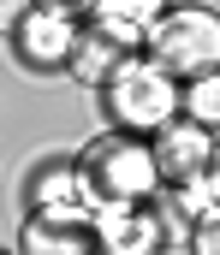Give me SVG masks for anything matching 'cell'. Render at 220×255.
Wrapping results in <instances>:
<instances>
[{
	"instance_id": "1",
	"label": "cell",
	"mask_w": 220,
	"mask_h": 255,
	"mask_svg": "<svg viewBox=\"0 0 220 255\" xmlns=\"http://www.w3.org/2000/svg\"><path fill=\"white\" fill-rule=\"evenodd\" d=\"M72 160H77V172H83V184H89V202L95 208H137V202H155V196L167 190L149 136H131V130L89 136Z\"/></svg>"
},
{
	"instance_id": "2",
	"label": "cell",
	"mask_w": 220,
	"mask_h": 255,
	"mask_svg": "<svg viewBox=\"0 0 220 255\" xmlns=\"http://www.w3.org/2000/svg\"><path fill=\"white\" fill-rule=\"evenodd\" d=\"M95 95H101V119L131 136H155L179 119V77H167L149 54H125Z\"/></svg>"
},
{
	"instance_id": "3",
	"label": "cell",
	"mask_w": 220,
	"mask_h": 255,
	"mask_svg": "<svg viewBox=\"0 0 220 255\" xmlns=\"http://www.w3.org/2000/svg\"><path fill=\"white\" fill-rule=\"evenodd\" d=\"M143 54L161 65L167 77H179V83L215 71V65H220V12L203 6V0H179V6H167V18L149 30Z\"/></svg>"
},
{
	"instance_id": "4",
	"label": "cell",
	"mask_w": 220,
	"mask_h": 255,
	"mask_svg": "<svg viewBox=\"0 0 220 255\" xmlns=\"http://www.w3.org/2000/svg\"><path fill=\"white\" fill-rule=\"evenodd\" d=\"M77 36H83V24H77V12L66 6H48V0H36V12L6 36L12 42V54L24 71H36V77H54V71H66L72 65V48Z\"/></svg>"
},
{
	"instance_id": "5",
	"label": "cell",
	"mask_w": 220,
	"mask_h": 255,
	"mask_svg": "<svg viewBox=\"0 0 220 255\" xmlns=\"http://www.w3.org/2000/svg\"><path fill=\"white\" fill-rule=\"evenodd\" d=\"M95 255H167V214L161 208H95L89 220Z\"/></svg>"
},
{
	"instance_id": "6",
	"label": "cell",
	"mask_w": 220,
	"mask_h": 255,
	"mask_svg": "<svg viewBox=\"0 0 220 255\" xmlns=\"http://www.w3.org/2000/svg\"><path fill=\"white\" fill-rule=\"evenodd\" d=\"M149 148H155L161 184H185V178H203V172H209V160H215V130L191 125V119L179 113L173 125H161L149 136Z\"/></svg>"
},
{
	"instance_id": "7",
	"label": "cell",
	"mask_w": 220,
	"mask_h": 255,
	"mask_svg": "<svg viewBox=\"0 0 220 255\" xmlns=\"http://www.w3.org/2000/svg\"><path fill=\"white\" fill-rule=\"evenodd\" d=\"M167 6H173V0H89L83 24H89L95 36H107L119 54H143L149 30L167 18Z\"/></svg>"
},
{
	"instance_id": "8",
	"label": "cell",
	"mask_w": 220,
	"mask_h": 255,
	"mask_svg": "<svg viewBox=\"0 0 220 255\" xmlns=\"http://www.w3.org/2000/svg\"><path fill=\"white\" fill-rule=\"evenodd\" d=\"M30 214H54V220H95L89 184L77 172V160H48L42 172H30Z\"/></svg>"
},
{
	"instance_id": "9",
	"label": "cell",
	"mask_w": 220,
	"mask_h": 255,
	"mask_svg": "<svg viewBox=\"0 0 220 255\" xmlns=\"http://www.w3.org/2000/svg\"><path fill=\"white\" fill-rule=\"evenodd\" d=\"M18 255H95L89 220H54V214H24Z\"/></svg>"
},
{
	"instance_id": "10",
	"label": "cell",
	"mask_w": 220,
	"mask_h": 255,
	"mask_svg": "<svg viewBox=\"0 0 220 255\" xmlns=\"http://www.w3.org/2000/svg\"><path fill=\"white\" fill-rule=\"evenodd\" d=\"M119 60H125V54H119V48H113L107 36H95V30L83 24V36H77V48H72V65H66V71H72V77H83L89 89H101V83H107V71H113Z\"/></svg>"
},
{
	"instance_id": "11",
	"label": "cell",
	"mask_w": 220,
	"mask_h": 255,
	"mask_svg": "<svg viewBox=\"0 0 220 255\" xmlns=\"http://www.w3.org/2000/svg\"><path fill=\"white\" fill-rule=\"evenodd\" d=\"M179 113L191 125H203V130L220 136V65L203 71V77H191V83H179Z\"/></svg>"
},
{
	"instance_id": "12",
	"label": "cell",
	"mask_w": 220,
	"mask_h": 255,
	"mask_svg": "<svg viewBox=\"0 0 220 255\" xmlns=\"http://www.w3.org/2000/svg\"><path fill=\"white\" fill-rule=\"evenodd\" d=\"M167 190H173V202H167V220L179 214L185 226H197L203 214H215V208H220V184L209 178V172H203V178H185V184H167Z\"/></svg>"
},
{
	"instance_id": "13",
	"label": "cell",
	"mask_w": 220,
	"mask_h": 255,
	"mask_svg": "<svg viewBox=\"0 0 220 255\" xmlns=\"http://www.w3.org/2000/svg\"><path fill=\"white\" fill-rule=\"evenodd\" d=\"M185 244H191V255H220V208H215V214H203V220L191 226Z\"/></svg>"
},
{
	"instance_id": "14",
	"label": "cell",
	"mask_w": 220,
	"mask_h": 255,
	"mask_svg": "<svg viewBox=\"0 0 220 255\" xmlns=\"http://www.w3.org/2000/svg\"><path fill=\"white\" fill-rule=\"evenodd\" d=\"M30 12H36V0H0V36H12Z\"/></svg>"
},
{
	"instance_id": "15",
	"label": "cell",
	"mask_w": 220,
	"mask_h": 255,
	"mask_svg": "<svg viewBox=\"0 0 220 255\" xmlns=\"http://www.w3.org/2000/svg\"><path fill=\"white\" fill-rule=\"evenodd\" d=\"M48 6H66V12H89V0H48Z\"/></svg>"
},
{
	"instance_id": "16",
	"label": "cell",
	"mask_w": 220,
	"mask_h": 255,
	"mask_svg": "<svg viewBox=\"0 0 220 255\" xmlns=\"http://www.w3.org/2000/svg\"><path fill=\"white\" fill-rule=\"evenodd\" d=\"M209 178L220 184V136H215V160H209Z\"/></svg>"
},
{
	"instance_id": "17",
	"label": "cell",
	"mask_w": 220,
	"mask_h": 255,
	"mask_svg": "<svg viewBox=\"0 0 220 255\" xmlns=\"http://www.w3.org/2000/svg\"><path fill=\"white\" fill-rule=\"evenodd\" d=\"M0 255H6V250H0Z\"/></svg>"
}]
</instances>
